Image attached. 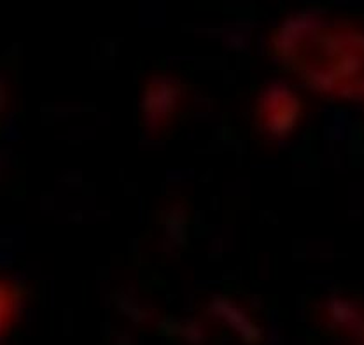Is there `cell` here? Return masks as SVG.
I'll list each match as a JSON object with an SVG mask.
<instances>
[{
	"label": "cell",
	"mask_w": 364,
	"mask_h": 345,
	"mask_svg": "<svg viewBox=\"0 0 364 345\" xmlns=\"http://www.w3.org/2000/svg\"><path fill=\"white\" fill-rule=\"evenodd\" d=\"M184 90L179 81L168 75H156L144 88L142 115L153 130L165 128L179 112Z\"/></svg>",
	"instance_id": "3957f363"
},
{
	"label": "cell",
	"mask_w": 364,
	"mask_h": 345,
	"mask_svg": "<svg viewBox=\"0 0 364 345\" xmlns=\"http://www.w3.org/2000/svg\"><path fill=\"white\" fill-rule=\"evenodd\" d=\"M305 104L286 81H270L257 95L254 123L268 139H287L298 128Z\"/></svg>",
	"instance_id": "7a4b0ae2"
},
{
	"label": "cell",
	"mask_w": 364,
	"mask_h": 345,
	"mask_svg": "<svg viewBox=\"0 0 364 345\" xmlns=\"http://www.w3.org/2000/svg\"><path fill=\"white\" fill-rule=\"evenodd\" d=\"M364 39L359 26L314 13L287 18L272 36L279 62L314 92L363 100Z\"/></svg>",
	"instance_id": "6da1fadb"
},
{
	"label": "cell",
	"mask_w": 364,
	"mask_h": 345,
	"mask_svg": "<svg viewBox=\"0 0 364 345\" xmlns=\"http://www.w3.org/2000/svg\"><path fill=\"white\" fill-rule=\"evenodd\" d=\"M0 107H2V95H0Z\"/></svg>",
	"instance_id": "5b68a950"
},
{
	"label": "cell",
	"mask_w": 364,
	"mask_h": 345,
	"mask_svg": "<svg viewBox=\"0 0 364 345\" xmlns=\"http://www.w3.org/2000/svg\"><path fill=\"white\" fill-rule=\"evenodd\" d=\"M18 305H20V291L16 286L0 280V333L6 331L7 326L16 316Z\"/></svg>",
	"instance_id": "277c9868"
}]
</instances>
